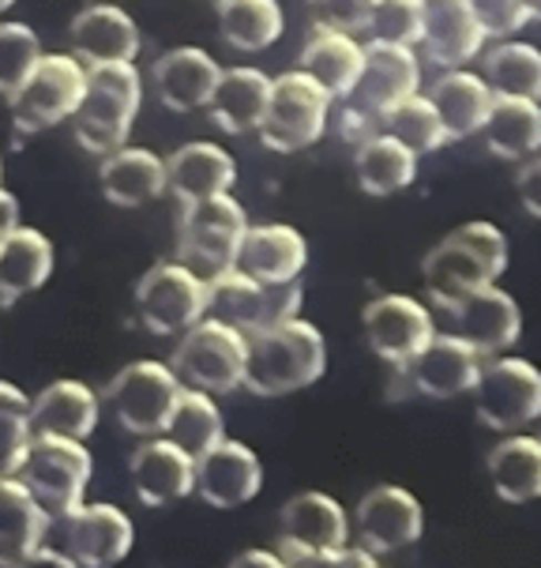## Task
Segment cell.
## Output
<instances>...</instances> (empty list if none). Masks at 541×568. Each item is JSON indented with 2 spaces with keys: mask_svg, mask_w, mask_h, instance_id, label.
<instances>
[{
  "mask_svg": "<svg viewBox=\"0 0 541 568\" xmlns=\"http://www.w3.org/2000/svg\"><path fill=\"white\" fill-rule=\"evenodd\" d=\"M327 369V339L320 327L289 316V321L264 327L245 339V381L259 399H278L316 384Z\"/></svg>",
  "mask_w": 541,
  "mask_h": 568,
  "instance_id": "6da1fadb",
  "label": "cell"
},
{
  "mask_svg": "<svg viewBox=\"0 0 541 568\" xmlns=\"http://www.w3.org/2000/svg\"><path fill=\"white\" fill-rule=\"evenodd\" d=\"M504 272H508V237L492 223L456 226L421 260L425 291H429L437 310L459 302L462 294L478 291V286L497 283Z\"/></svg>",
  "mask_w": 541,
  "mask_h": 568,
  "instance_id": "7a4b0ae2",
  "label": "cell"
},
{
  "mask_svg": "<svg viewBox=\"0 0 541 568\" xmlns=\"http://www.w3.org/2000/svg\"><path fill=\"white\" fill-rule=\"evenodd\" d=\"M143 102V80L132 61H110L86 69V87L80 110L72 113L75 143L91 155H110L113 148L129 143Z\"/></svg>",
  "mask_w": 541,
  "mask_h": 568,
  "instance_id": "3957f363",
  "label": "cell"
},
{
  "mask_svg": "<svg viewBox=\"0 0 541 568\" xmlns=\"http://www.w3.org/2000/svg\"><path fill=\"white\" fill-rule=\"evenodd\" d=\"M331 94L302 69L275 75L267 113L256 129L264 148L275 151V155H294V151L320 143L327 132V118H331Z\"/></svg>",
  "mask_w": 541,
  "mask_h": 568,
  "instance_id": "277c9868",
  "label": "cell"
},
{
  "mask_svg": "<svg viewBox=\"0 0 541 568\" xmlns=\"http://www.w3.org/2000/svg\"><path fill=\"white\" fill-rule=\"evenodd\" d=\"M170 369L185 388L207 392V396H229L245 381V335L237 327L200 316L181 332V343L170 358Z\"/></svg>",
  "mask_w": 541,
  "mask_h": 568,
  "instance_id": "5b68a950",
  "label": "cell"
},
{
  "mask_svg": "<svg viewBox=\"0 0 541 568\" xmlns=\"http://www.w3.org/2000/svg\"><path fill=\"white\" fill-rule=\"evenodd\" d=\"M135 542L132 519L118 505H75L61 516H50L45 542L57 554H64L72 568H110L129 557Z\"/></svg>",
  "mask_w": 541,
  "mask_h": 568,
  "instance_id": "8992f818",
  "label": "cell"
},
{
  "mask_svg": "<svg viewBox=\"0 0 541 568\" xmlns=\"http://www.w3.org/2000/svg\"><path fill=\"white\" fill-rule=\"evenodd\" d=\"M181 226H177V260L192 267L200 278H211L226 267H234L241 237L248 230L245 207L229 192L181 204Z\"/></svg>",
  "mask_w": 541,
  "mask_h": 568,
  "instance_id": "52a82bcc",
  "label": "cell"
},
{
  "mask_svg": "<svg viewBox=\"0 0 541 568\" xmlns=\"http://www.w3.org/2000/svg\"><path fill=\"white\" fill-rule=\"evenodd\" d=\"M91 475L94 459L86 452V440L68 437H31L16 467V478L45 508V516H61L80 505L86 486H91Z\"/></svg>",
  "mask_w": 541,
  "mask_h": 568,
  "instance_id": "ba28073f",
  "label": "cell"
},
{
  "mask_svg": "<svg viewBox=\"0 0 541 568\" xmlns=\"http://www.w3.org/2000/svg\"><path fill=\"white\" fill-rule=\"evenodd\" d=\"M302 278H289V283H256L237 267L207 278V316L237 327L241 335H256L264 327H275L297 316L302 310Z\"/></svg>",
  "mask_w": 541,
  "mask_h": 568,
  "instance_id": "9c48e42d",
  "label": "cell"
},
{
  "mask_svg": "<svg viewBox=\"0 0 541 568\" xmlns=\"http://www.w3.org/2000/svg\"><path fill=\"white\" fill-rule=\"evenodd\" d=\"M350 538V516L335 497L320 489H305V494L289 497L278 513V538L275 554L283 565H320L327 568V557L338 554Z\"/></svg>",
  "mask_w": 541,
  "mask_h": 568,
  "instance_id": "30bf717a",
  "label": "cell"
},
{
  "mask_svg": "<svg viewBox=\"0 0 541 568\" xmlns=\"http://www.w3.org/2000/svg\"><path fill=\"white\" fill-rule=\"evenodd\" d=\"M86 87V64L72 53H42L23 87L8 99L12 124L27 136L72 121Z\"/></svg>",
  "mask_w": 541,
  "mask_h": 568,
  "instance_id": "8fae6325",
  "label": "cell"
},
{
  "mask_svg": "<svg viewBox=\"0 0 541 568\" xmlns=\"http://www.w3.org/2000/svg\"><path fill=\"white\" fill-rule=\"evenodd\" d=\"M473 410L492 433H516L538 422L541 414V373L527 358H492L481 362L473 381Z\"/></svg>",
  "mask_w": 541,
  "mask_h": 568,
  "instance_id": "7c38bea8",
  "label": "cell"
},
{
  "mask_svg": "<svg viewBox=\"0 0 541 568\" xmlns=\"http://www.w3.org/2000/svg\"><path fill=\"white\" fill-rule=\"evenodd\" d=\"M185 384L177 381V373L166 362H132L124 365L118 377L105 388V403H110L113 422L132 433V437H159L170 422V410L177 403Z\"/></svg>",
  "mask_w": 541,
  "mask_h": 568,
  "instance_id": "4fadbf2b",
  "label": "cell"
},
{
  "mask_svg": "<svg viewBox=\"0 0 541 568\" xmlns=\"http://www.w3.org/2000/svg\"><path fill=\"white\" fill-rule=\"evenodd\" d=\"M481 354L473 351L470 343H462L459 335L451 332H437L429 343L414 354L410 362L395 369V384L391 396H421V399H459L467 396L478 381L481 369Z\"/></svg>",
  "mask_w": 541,
  "mask_h": 568,
  "instance_id": "5bb4252c",
  "label": "cell"
},
{
  "mask_svg": "<svg viewBox=\"0 0 541 568\" xmlns=\"http://www.w3.org/2000/svg\"><path fill=\"white\" fill-rule=\"evenodd\" d=\"M135 316L151 335H181L207 316V278L181 260H159L135 286Z\"/></svg>",
  "mask_w": 541,
  "mask_h": 568,
  "instance_id": "9a60e30c",
  "label": "cell"
},
{
  "mask_svg": "<svg viewBox=\"0 0 541 568\" xmlns=\"http://www.w3.org/2000/svg\"><path fill=\"white\" fill-rule=\"evenodd\" d=\"M440 316H443V332H451V335H459L462 343H470L481 358H492V354L508 351V346H516L519 335H523V313H519V302L500 291L497 283L462 294L459 302L443 305Z\"/></svg>",
  "mask_w": 541,
  "mask_h": 568,
  "instance_id": "2e32d148",
  "label": "cell"
},
{
  "mask_svg": "<svg viewBox=\"0 0 541 568\" xmlns=\"http://www.w3.org/2000/svg\"><path fill=\"white\" fill-rule=\"evenodd\" d=\"M414 91H421V61L414 53V45H395L369 38L365 42L361 75L350 87V94H343L338 102L384 124V113Z\"/></svg>",
  "mask_w": 541,
  "mask_h": 568,
  "instance_id": "e0dca14e",
  "label": "cell"
},
{
  "mask_svg": "<svg viewBox=\"0 0 541 568\" xmlns=\"http://www.w3.org/2000/svg\"><path fill=\"white\" fill-rule=\"evenodd\" d=\"M357 542L369 554H399L425 535L421 500L402 486H372L354 508Z\"/></svg>",
  "mask_w": 541,
  "mask_h": 568,
  "instance_id": "ac0fdd59",
  "label": "cell"
},
{
  "mask_svg": "<svg viewBox=\"0 0 541 568\" xmlns=\"http://www.w3.org/2000/svg\"><path fill=\"white\" fill-rule=\"evenodd\" d=\"M361 327H365V339H369V351L380 362H388L391 369L410 362L414 354L437 335L432 313L406 294L372 297L361 313Z\"/></svg>",
  "mask_w": 541,
  "mask_h": 568,
  "instance_id": "d6986e66",
  "label": "cell"
},
{
  "mask_svg": "<svg viewBox=\"0 0 541 568\" xmlns=\"http://www.w3.org/2000/svg\"><path fill=\"white\" fill-rule=\"evenodd\" d=\"M259 486H264V464L248 445L222 437L215 448H207L196 459V486L192 494H200L211 508H241L248 505Z\"/></svg>",
  "mask_w": 541,
  "mask_h": 568,
  "instance_id": "ffe728a7",
  "label": "cell"
},
{
  "mask_svg": "<svg viewBox=\"0 0 541 568\" xmlns=\"http://www.w3.org/2000/svg\"><path fill=\"white\" fill-rule=\"evenodd\" d=\"M147 445L132 452V489L140 497V505L147 508H166L173 500H185L196 486V459L185 448H177L170 437H143Z\"/></svg>",
  "mask_w": 541,
  "mask_h": 568,
  "instance_id": "44dd1931",
  "label": "cell"
},
{
  "mask_svg": "<svg viewBox=\"0 0 541 568\" xmlns=\"http://www.w3.org/2000/svg\"><path fill=\"white\" fill-rule=\"evenodd\" d=\"M421 50L440 69H462L486 45L470 0H421Z\"/></svg>",
  "mask_w": 541,
  "mask_h": 568,
  "instance_id": "7402d4cb",
  "label": "cell"
},
{
  "mask_svg": "<svg viewBox=\"0 0 541 568\" xmlns=\"http://www.w3.org/2000/svg\"><path fill=\"white\" fill-rule=\"evenodd\" d=\"M68 42H72V57L91 69V64H110V61H135L140 57V27L132 23V16L118 4H91L68 27Z\"/></svg>",
  "mask_w": 541,
  "mask_h": 568,
  "instance_id": "603a6c76",
  "label": "cell"
},
{
  "mask_svg": "<svg viewBox=\"0 0 541 568\" xmlns=\"http://www.w3.org/2000/svg\"><path fill=\"white\" fill-rule=\"evenodd\" d=\"M218 61L207 50L196 45H177V50L162 53L151 69V87L159 102L173 113L203 110L218 83Z\"/></svg>",
  "mask_w": 541,
  "mask_h": 568,
  "instance_id": "cb8c5ba5",
  "label": "cell"
},
{
  "mask_svg": "<svg viewBox=\"0 0 541 568\" xmlns=\"http://www.w3.org/2000/svg\"><path fill=\"white\" fill-rule=\"evenodd\" d=\"M305 264H308V242L286 223L248 226L234 260L237 272H245L256 283H289V278H302Z\"/></svg>",
  "mask_w": 541,
  "mask_h": 568,
  "instance_id": "d4e9b609",
  "label": "cell"
},
{
  "mask_svg": "<svg viewBox=\"0 0 541 568\" xmlns=\"http://www.w3.org/2000/svg\"><path fill=\"white\" fill-rule=\"evenodd\" d=\"M234 181H237L234 155L211 140H192L166 159V192H173L181 204H196V200L229 192Z\"/></svg>",
  "mask_w": 541,
  "mask_h": 568,
  "instance_id": "484cf974",
  "label": "cell"
},
{
  "mask_svg": "<svg viewBox=\"0 0 541 568\" xmlns=\"http://www.w3.org/2000/svg\"><path fill=\"white\" fill-rule=\"evenodd\" d=\"M102 399L83 381L45 384L31 399V433L34 437H68L86 440L99 429Z\"/></svg>",
  "mask_w": 541,
  "mask_h": 568,
  "instance_id": "4316f807",
  "label": "cell"
},
{
  "mask_svg": "<svg viewBox=\"0 0 541 568\" xmlns=\"http://www.w3.org/2000/svg\"><path fill=\"white\" fill-rule=\"evenodd\" d=\"M53 242L34 226L19 223L0 242V310H12L19 297L42 291L53 275Z\"/></svg>",
  "mask_w": 541,
  "mask_h": 568,
  "instance_id": "83f0119b",
  "label": "cell"
},
{
  "mask_svg": "<svg viewBox=\"0 0 541 568\" xmlns=\"http://www.w3.org/2000/svg\"><path fill=\"white\" fill-rule=\"evenodd\" d=\"M102 196L113 207H143L166 192V159H159L147 148H113L102 155L99 170Z\"/></svg>",
  "mask_w": 541,
  "mask_h": 568,
  "instance_id": "f1b7e54d",
  "label": "cell"
},
{
  "mask_svg": "<svg viewBox=\"0 0 541 568\" xmlns=\"http://www.w3.org/2000/svg\"><path fill=\"white\" fill-rule=\"evenodd\" d=\"M425 99H429L432 110L440 113V124H443V132H448V143H459V140L478 136L497 94L489 91V83L481 80L478 72L448 69L443 75L432 80Z\"/></svg>",
  "mask_w": 541,
  "mask_h": 568,
  "instance_id": "f546056e",
  "label": "cell"
},
{
  "mask_svg": "<svg viewBox=\"0 0 541 568\" xmlns=\"http://www.w3.org/2000/svg\"><path fill=\"white\" fill-rule=\"evenodd\" d=\"M267 99H270L267 72L222 69L215 91H211L203 110L211 113V121H215L226 136H245V132L259 129V121H264V113H267Z\"/></svg>",
  "mask_w": 541,
  "mask_h": 568,
  "instance_id": "4dcf8cb0",
  "label": "cell"
},
{
  "mask_svg": "<svg viewBox=\"0 0 541 568\" xmlns=\"http://www.w3.org/2000/svg\"><path fill=\"white\" fill-rule=\"evenodd\" d=\"M50 516L16 475L0 478V568H23L45 542Z\"/></svg>",
  "mask_w": 541,
  "mask_h": 568,
  "instance_id": "1f68e13d",
  "label": "cell"
},
{
  "mask_svg": "<svg viewBox=\"0 0 541 568\" xmlns=\"http://www.w3.org/2000/svg\"><path fill=\"white\" fill-rule=\"evenodd\" d=\"M361 61H365V45L354 34L316 27L313 38L302 45L297 69L313 75L331 99H343V94H350L357 75H361Z\"/></svg>",
  "mask_w": 541,
  "mask_h": 568,
  "instance_id": "d6a6232c",
  "label": "cell"
},
{
  "mask_svg": "<svg viewBox=\"0 0 541 568\" xmlns=\"http://www.w3.org/2000/svg\"><path fill=\"white\" fill-rule=\"evenodd\" d=\"M481 140L497 159L519 162L538 155L541 148V110L538 99H519V94H497L489 105V118L481 124Z\"/></svg>",
  "mask_w": 541,
  "mask_h": 568,
  "instance_id": "836d02e7",
  "label": "cell"
},
{
  "mask_svg": "<svg viewBox=\"0 0 541 568\" xmlns=\"http://www.w3.org/2000/svg\"><path fill=\"white\" fill-rule=\"evenodd\" d=\"M492 494L508 505H527L541 494V440L527 433H504L486 459Z\"/></svg>",
  "mask_w": 541,
  "mask_h": 568,
  "instance_id": "e575fe53",
  "label": "cell"
},
{
  "mask_svg": "<svg viewBox=\"0 0 541 568\" xmlns=\"http://www.w3.org/2000/svg\"><path fill=\"white\" fill-rule=\"evenodd\" d=\"M354 170L357 185L369 196H395V192L410 189L414 178H418V155L388 132H380V136L357 143Z\"/></svg>",
  "mask_w": 541,
  "mask_h": 568,
  "instance_id": "d590c367",
  "label": "cell"
},
{
  "mask_svg": "<svg viewBox=\"0 0 541 568\" xmlns=\"http://www.w3.org/2000/svg\"><path fill=\"white\" fill-rule=\"evenodd\" d=\"M222 42L241 53H264L286 31V16L278 0H222L218 4Z\"/></svg>",
  "mask_w": 541,
  "mask_h": 568,
  "instance_id": "8d00e7d4",
  "label": "cell"
},
{
  "mask_svg": "<svg viewBox=\"0 0 541 568\" xmlns=\"http://www.w3.org/2000/svg\"><path fill=\"white\" fill-rule=\"evenodd\" d=\"M162 433H166L177 448H185L192 459H200L203 452L215 448L218 440L226 437V422H222V410L215 407V399H211L207 392L181 388Z\"/></svg>",
  "mask_w": 541,
  "mask_h": 568,
  "instance_id": "74e56055",
  "label": "cell"
},
{
  "mask_svg": "<svg viewBox=\"0 0 541 568\" xmlns=\"http://www.w3.org/2000/svg\"><path fill=\"white\" fill-rule=\"evenodd\" d=\"M492 94H519V99H538L541 94V53L530 42H508L500 38L486 53V75Z\"/></svg>",
  "mask_w": 541,
  "mask_h": 568,
  "instance_id": "f35d334b",
  "label": "cell"
},
{
  "mask_svg": "<svg viewBox=\"0 0 541 568\" xmlns=\"http://www.w3.org/2000/svg\"><path fill=\"white\" fill-rule=\"evenodd\" d=\"M384 132L395 136L399 143L414 151V155H432V151H440L443 143H448V132H443L440 124V113L432 110V102L425 99L421 91L406 94L391 105L388 113H384Z\"/></svg>",
  "mask_w": 541,
  "mask_h": 568,
  "instance_id": "ab89813d",
  "label": "cell"
},
{
  "mask_svg": "<svg viewBox=\"0 0 541 568\" xmlns=\"http://www.w3.org/2000/svg\"><path fill=\"white\" fill-rule=\"evenodd\" d=\"M31 437V399L16 384L0 381V478L16 475Z\"/></svg>",
  "mask_w": 541,
  "mask_h": 568,
  "instance_id": "60d3db41",
  "label": "cell"
},
{
  "mask_svg": "<svg viewBox=\"0 0 541 568\" xmlns=\"http://www.w3.org/2000/svg\"><path fill=\"white\" fill-rule=\"evenodd\" d=\"M42 57V42L27 23H0V99H12Z\"/></svg>",
  "mask_w": 541,
  "mask_h": 568,
  "instance_id": "b9f144b4",
  "label": "cell"
},
{
  "mask_svg": "<svg viewBox=\"0 0 541 568\" xmlns=\"http://www.w3.org/2000/svg\"><path fill=\"white\" fill-rule=\"evenodd\" d=\"M365 34L376 42L418 45L421 38V0H372Z\"/></svg>",
  "mask_w": 541,
  "mask_h": 568,
  "instance_id": "7bdbcfd3",
  "label": "cell"
},
{
  "mask_svg": "<svg viewBox=\"0 0 541 568\" xmlns=\"http://www.w3.org/2000/svg\"><path fill=\"white\" fill-rule=\"evenodd\" d=\"M470 8L486 38H511L538 16V8L530 0H470Z\"/></svg>",
  "mask_w": 541,
  "mask_h": 568,
  "instance_id": "ee69618b",
  "label": "cell"
},
{
  "mask_svg": "<svg viewBox=\"0 0 541 568\" xmlns=\"http://www.w3.org/2000/svg\"><path fill=\"white\" fill-rule=\"evenodd\" d=\"M313 27H327V31H346V34H365L369 23L372 0H305Z\"/></svg>",
  "mask_w": 541,
  "mask_h": 568,
  "instance_id": "f6af8a7d",
  "label": "cell"
},
{
  "mask_svg": "<svg viewBox=\"0 0 541 568\" xmlns=\"http://www.w3.org/2000/svg\"><path fill=\"white\" fill-rule=\"evenodd\" d=\"M516 189L519 200H523V211L530 219H541V162L538 155L519 159V173H516Z\"/></svg>",
  "mask_w": 541,
  "mask_h": 568,
  "instance_id": "bcb514c9",
  "label": "cell"
},
{
  "mask_svg": "<svg viewBox=\"0 0 541 568\" xmlns=\"http://www.w3.org/2000/svg\"><path fill=\"white\" fill-rule=\"evenodd\" d=\"M372 565H380V557L376 554H369L365 546H343L338 554H331L327 557V568H372Z\"/></svg>",
  "mask_w": 541,
  "mask_h": 568,
  "instance_id": "7dc6e473",
  "label": "cell"
},
{
  "mask_svg": "<svg viewBox=\"0 0 541 568\" xmlns=\"http://www.w3.org/2000/svg\"><path fill=\"white\" fill-rule=\"evenodd\" d=\"M19 226V200L8 189H0V242Z\"/></svg>",
  "mask_w": 541,
  "mask_h": 568,
  "instance_id": "c3c4849f",
  "label": "cell"
},
{
  "mask_svg": "<svg viewBox=\"0 0 541 568\" xmlns=\"http://www.w3.org/2000/svg\"><path fill=\"white\" fill-rule=\"evenodd\" d=\"M234 565L237 568H278L283 561H278L275 550H248V554L234 557Z\"/></svg>",
  "mask_w": 541,
  "mask_h": 568,
  "instance_id": "681fc988",
  "label": "cell"
},
{
  "mask_svg": "<svg viewBox=\"0 0 541 568\" xmlns=\"http://www.w3.org/2000/svg\"><path fill=\"white\" fill-rule=\"evenodd\" d=\"M12 4H16V0H0V12H8Z\"/></svg>",
  "mask_w": 541,
  "mask_h": 568,
  "instance_id": "f907efd6",
  "label": "cell"
},
{
  "mask_svg": "<svg viewBox=\"0 0 541 568\" xmlns=\"http://www.w3.org/2000/svg\"><path fill=\"white\" fill-rule=\"evenodd\" d=\"M0 181H4V162H0Z\"/></svg>",
  "mask_w": 541,
  "mask_h": 568,
  "instance_id": "816d5d0a",
  "label": "cell"
},
{
  "mask_svg": "<svg viewBox=\"0 0 541 568\" xmlns=\"http://www.w3.org/2000/svg\"><path fill=\"white\" fill-rule=\"evenodd\" d=\"M530 4H534V8H538V0H530Z\"/></svg>",
  "mask_w": 541,
  "mask_h": 568,
  "instance_id": "f5cc1de1",
  "label": "cell"
},
{
  "mask_svg": "<svg viewBox=\"0 0 541 568\" xmlns=\"http://www.w3.org/2000/svg\"><path fill=\"white\" fill-rule=\"evenodd\" d=\"M215 4H222V0H215Z\"/></svg>",
  "mask_w": 541,
  "mask_h": 568,
  "instance_id": "db71d44e",
  "label": "cell"
}]
</instances>
